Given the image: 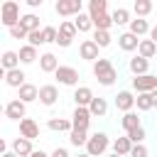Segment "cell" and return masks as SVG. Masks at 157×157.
Segmentation results:
<instances>
[{
    "instance_id": "cell-1",
    "label": "cell",
    "mask_w": 157,
    "mask_h": 157,
    "mask_svg": "<svg viewBox=\"0 0 157 157\" xmlns=\"http://www.w3.org/2000/svg\"><path fill=\"white\" fill-rule=\"evenodd\" d=\"M93 76L98 78L101 86H113L115 78H118V71H115L110 59H96L93 61Z\"/></svg>"
},
{
    "instance_id": "cell-2",
    "label": "cell",
    "mask_w": 157,
    "mask_h": 157,
    "mask_svg": "<svg viewBox=\"0 0 157 157\" xmlns=\"http://www.w3.org/2000/svg\"><path fill=\"white\" fill-rule=\"evenodd\" d=\"M108 145H110V142H108V135H105V132H93L83 147H86V152H88L91 157H101V155H105Z\"/></svg>"
},
{
    "instance_id": "cell-3",
    "label": "cell",
    "mask_w": 157,
    "mask_h": 157,
    "mask_svg": "<svg viewBox=\"0 0 157 157\" xmlns=\"http://www.w3.org/2000/svg\"><path fill=\"white\" fill-rule=\"evenodd\" d=\"M20 5L15 2V0H5L2 2V25L10 29V27H15L17 22H20Z\"/></svg>"
},
{
    "instance_id": "cell-4",
    "label": "cell",
    "mask_w": 157,
    "mask_h": 157,
    "mask_svg": "<svg viewBox=\"0 0 157 157\" xmlns=\"http://www.w3.org/2000/svg\"><path fill=\"white\" fill-rule=\"evenodd\" d=\"M81 7H83V0H56V5H54L56 15H61V17H76L81 12Z\"/></svg>"
},
{
    "instance_id": "cell-5",
    "label": "cell",
    "mask_w": 157,
    "mask_h": 157,
    "mask_svg": "<svg viewBox=\"0 0 157 157\" xmlns=\"http://www.w3.org/2000/svg\"><path fill=\"white\" fill-rule=\"evenodd\" d=\"M54 76H56V81H59L61 86H76V83H78V71H76L74 66H59V69L54 71Z\"/></svg>"
},
{
    "instance_id": "cell-6",
    "label": "cell",
    "mask_w": 157,
    "mask_h": 157,
    "mask_svg": "<svg viewBox=\"0 0 157 157\" xmlns=\"http://www.w3.org/2000/svg\"><path fill=\"white\" fill-rule=\"evenodd\" d=\"M132 88H135L137 93L155 91V88H157V76H152L150 71H147V74H140V76H135V78H132Z\"/></svg>"
},
{
    "instance_id": "cell-7",
    "label": "cell",
    "mask_w": 157,
    "mask_h": 157,
    "mask_svg": "<svg viewBox=\"0 0 157 157\" xmlns=\"http://www.w3.org/2000/svg\"><path fill=\"white\" fill-rule=\"evenodd\" d=\"M25 113H27V103L20 101V98H15L5 105V118H10V120H22Z\"/></svg>"
},
{
    "instance_id": "cell-8",
    "label": "cell",
    "mask_w": 157,
    "mask_h": 157,
    "mask_svg": "<svg viewBox=\"0 0 157 157\" xmlns=\"http://www.w3.org/2000/svg\"><path fill=\"white\" fill-rule=\"evenodd\" d=\"M91 110H88V105H76V110H74V115H71V123H74V128H81V130H88V123H91Z\"/></svg>"
},
{
    "instance_id": "cell-9",
    "label": "cell",
    "mask_w": 157,
    "mask_h": 157,
    "mask_svg": "<svg viewBox=\"0 0 157 157\" xmlns=\"http://www.w3.org/2000/svg\"><path fill=\"white\" fill-rule=\"evenodd\" d=\"M98 44H96V39H83L81 42V47H78V54H81V59H86V61H96L98 59Z\"/></svg>"
},
{
    "instance_id": "cell-10",
    "label": "cell",
    "mask_w": 157,
    "mask_h": 157,
    "mask_svg": "<svg viewBox=\"0 0 157 157\" xmlns=\"http://www.w3.org/2000/svg\"><path fill=\"white\" fill-rule=\"evenodd\" d=\"M59 98V88L54 83H47V86H39V103L42 105H54Z\"/></svg>"
},
{
    "instance_id": "cell-11",
    "label": "cell",
    "mask_w": 157,
    "mask_h": 157,
    "mask_svg": "<svg viewBox=\"0 0 157 157\" xmlns=\"http://www.w3.org/2000/svg\"><path fill=\"white\" fill-rule=\"evenodd\" d=\"M118 44H120V49H123V52H135V49L140 47V37H137V34H132V32L128 29V32H123V34L118 37Z\"/></svg>"
},
{
    "instance_id": "cell-12",
    "label": "cell",
    "mask_w": 157,
    "mask_h": 157,
    "mask_svg": "<svg viewBox=\"0 0 157 157\" xmlns=\"http://www.w3.org/2000/svg\"><path fill=\"white\" fill-rule=\"evenodd\" d=\"M17 98L25 101V103H32V101H39V88L34 83H22L17 88Z\"/></svg>"
},
{
    "instance_id": "cell-13",
    "label": "cell",
    "mask_w": 157,
    "mask_h": 157,
    "mask_svg": "<svg viewBox=\"0 0 157 157\" xmlns=\"http://www.w3.org/2000/svg\"><path fill=\"white\" fill-rule=\"evenodd\" d=\"M115 108H118L120 113L132 110V108H135V96H132L130 91H120V93L115 96Z\"/></svg>"
},
{
    "instance_id": "cell-14",
    "label": "cell",
    "mask_w": 157,
    "mask_h": 157,
    "mask_svg": "<svg viewBox=\"0 0 157 157\" xmlns=\"http://www.w3.org/2000/svg\"><path fill=\"white\" fill-rule=\"evenodd\" d=\"M12 150H15L20 157H29V155L34 152V147H32V140H29V137H25V135L15 137V142H12Z\"/></svg>"
},
{
    "instance_id": "cell-15",
    "label": "cell",
    "mask_w": 157,
    "mask_h": 157,
    "mask_svg": "<svg viewBox=\"0 0 157 157\" xmlns=\"http://www.w3.org/2000/svg\"><path fill=\"white\" fill-rule=\"evenodd\" d=\"M20 135L34 140V137H39V125H37L32 118H22V120H20Z\"/></svg>"
},
{
    "instance_id": "cell-16",
    "label": "cell",
    "mask_w": 157,
    "mask_h": 157,
    "mask_svg": "<svg viewBox=\"0 0 157 157\" xmlns=\"http://www.w3.org/2000/svg\"><path fill=\"white\" fill-rule=\"evenodd\" d=\"M39 69H42L44 74H54V71L59 69V61H56V56H54L52 52H44V54L39 56Z\"/></svg>"
},
{
    "instance_id": "cell-17",
    "label": "cell",
    "mask_w": 157,
    "mask_h": 157,
    "mask_svg": "<svg viewBox=\"0 0 157 157\" xmlns=\"http://www.w3.org/2000/svg\"><path fill=\"white\" fill-rule=\"evenodd\" d=\"M5 83L7 86H12V88H20L22 83H27L25 81V71L17 66V69H10V71H5Z\"/></svg>"
},
{
    "instance_id": "cell-18",
    "label": "cell",
    "mask_w": 157,
    "mask_h": 157,
    "mask_svg": "<svg viewBox=\"0 0 157 157\" xmlns=\"http://www.w3.org/2000/svg\"><path fill=\"white\" fill-rule=\"evenodd\" d=\"M93 98H96V96H93V91H91L88 86H78V88L74 91V101H76V105H88Z\"/></svg>"
},
{
    "instance_id": "cell-19",
    "label": "cell",
    "mask_w": 157,
    "mask_h": 157,
    "mask_svg": "<svg viewBox=\"0 0 157 157\" xmlns=\"http://www.w3.org/2000/svg\"><path fill=\"white\" fill-rule=\"evenodd\" d=\"M2 69L5 71H10V69H17L20 66V52H12V49H7V52H2Z\"/></svg>"
},
{
    "instance_id": "cell-20",
    "label": "cell",
    "mask_w": 157,
    "mask_h": 157,
    "mask_svg": "<svg viewBox=\"0 0 157 157\" xmlns=\"http://www.w3.org/2000/svg\"><path fill=\"white\" fill-rule=\"evenodd\" d=\"M147 69H150V59L147 56H135V59H130V71L135 74V76H140V74H147Z\"/></svg>"
},
{
    "instance_id": "cell-21",
    "label": "cell",
    "mask_w": 157,
    "mask_h": 157,
    "mask_svg": "<svg viewBox=\"0 0 157 157\" xmlns=\"http://www.w3.org/2000/svg\"><path fill=\"white\" fill-rule=\"evenodd\" d=\"M88 110H91V115L93 118H103L105 113H108V103H105V98H93L91 103H88Z\"/></svg>"
},
{
    "instance_id": "cell-22",
    "label": "cell",
    "mask_w": 157,
    "mask_h": 157,
    "mask_svg": "<svg viewBox=\"0 0 157 157\" xmlns=\"http://www.w3.org/2000/svg\"><path fill=\"white\" fill-rule=\"evenodd\" d=\"M47 128H49V130H54V132H71L74 123H71V120H66V118H52V120L47 123Z\"/></svg>"
},
{
    "instance_id": "cell-23",
    "label": "cell",
    "mask_w": 157,
    "mask_h": 157,
    "mask_svg": "<svg viewBox=\"0 0 157 157\" xmlns=\"http://www.w3.org/2000/svg\"><path fill=\"white\" fill-rule=\"evenodd\" d=\"M132 145H135V142H132L128 135H125V137H115V140H113V152H118V155H125V157H128V155H130V150H132Z\"/></svg>"
},
{
    "instance_id": "cell-24",
    "label": "cell",
    "mask_w": 157,
    "mask_h": 157,
    "mask_svg": "<svg viewBox=\"0 0 157 157\" xmlns=\"http://www.w3.org/2000/svg\"><path fill=\"white\" fill-rule=\"evenodd\" d=\"M137 52H140V56L152 59V56H157V42H155V39H140Z\"/></svg>"
},
{
    "instance_id": "cell-25",
    "label": "cell",
    "mask_w": 157,
    "mask_h": 157,
    "mask_svg": "<svg viewBox=\"0 0 157 157\" xmlns=\"http://www.w3.org/2000/svg\"><path fill=\"white\" fill-rule=\"evenodd\" d=\"M91 20H93V27H96V29H110V25H115V22H113V15H108V12L91 15Z\"/></svg>"
},
{
    "instance_id": "cell-26",
    "label": "cell",
    "mask_w": 157,
    "mask_h": 157,
    "mask_svg": "<svg viewBox=\"0 0 157 157\" xmlns=\"http://www.w3.org/2000/svg\"><path fill=\"white\" fill-rule=\"evenodd\" d=\"M130 32L137 34V37L150 34V25H147V20H145V17H135V20H130Z\"/></svg>"
},
{
    "instance_id": "cell-27",
    "label": "cell",
    "mask_w": 157,
    "mask_h": 157,
    "mask_svg": "<svg viewBox=\"0 0 157 157\" xmlns=\"http://www.w3.org/2000/svg\"><path fill=\"white\" fill-rule=\"evenodd\" d=\"M39 56H37V47L34 44H25V47H20V61L22 64H32V61H37Z\"/></svg>"
},
{
    "instance_id": "cell-28",
    "label": "cell",
    "mask_w": 157,
    "mask_h": 157,
    "mask_svg": "<svg viewBox=\"0 0 157 157\" xmlns=\"http://www.w3.org/2000/svg\"><path fill=\"white\" fill-rule=\"evenodd\" d=\"M135 105H137V110H150V108H155V101H152V91L137 93V98H135Z\"/></svg>"
},
{
    "instance_id": "cell-29",
    "label": "cell",
    "mask_w": 157,
    "mask_h": 157,
    "mask_svg": "<svg viewBox=\"0 0 157 157\" xmlns=\"http://www.w3.org/2000/svg\"><path fill=\"white\" fill-rule=\"evenodd\" d=\"M120 125L125 128V132H130V130H135V128L140 125V118H137V113H132V110H128V113H123V118H120Z\"/></svg>"
},
{
    "instance_id": "cell-30",
    "label": "cell",
    "mask_w": 157,
    "mask_h": 157,
    "mask_svg": "<svg viewBox=\"0 0 157 157\" xmlns=\"http://www.w3.org/2000/svg\"><path fill=\"white\" fill-rule=\"evenodd\" d=\"M69 140H71V145H74V147H81V145H86V142H88V132H86V130H81V128H71Z\"/></svg>"
},
{
    "instance_id": "cell-31",
    "label": "cell",
    "mask_w": 157,
    "mask_h": 157,
    "mask_svg": "<svg viewBox=\"0 0 157 157\" xmlns=\"http://www.w3.org/2000/svg\"><path fill=\"white\" fill-rule=\"evenodd\" d=\"M74 25H76V29H78V32H88V29L93 27V20H91V15H88V12H78V15H76V20H74Z\"/></svg>"
},
{
    "instance_id": "cell-32",
    "label": "cell",
    "mask_w": 157,
    "mask_h": 157,
    "mask_svg": "<svg viewBox=\"0 0 157 157\" xmlns=\"http://www.w3.org/2000/svg\"><path fill=\"white\" fill-rule=\"evenodd\" d=\"M20 25H22L25 29H29V32H32V29H39V17H37L34 12H27V15L20 17Z\"/></svg>"
},
{
    "instance_id": "cell-33",
    "label": "cell",
    "mask_w": 157,
    "mask_h": 157,
    "mask_svg": "<svg viewBox=\"0 0 157 157\" xmlns=\"http://www.w3.org/2000/svg\"><path fill=\"white\" fill-rule=\"evenodd\" d=\"M76 32H78V29H76L74 20H64V22L59 25V34H61V37H66V39H74V37H76Z\"/></svg>"
},
{
    "instance_id": "cell-34",
    "label": "cell",
    "mask_w": 157,
    "mask_h": 157,
    "mask_svg": "<svg viewBox=\"0 0 157 157\" xmlns=\"http://www.w3.org/2000/svg\"><path fill=\"white\" fill-rule=\"evenodd\" d=\"M132 10H135L137 17H147V15L152 12V0H135Z\"/></svg>"
},
{
    "instance_id": "cell-35",
    "label": "cell",
    "mask_w": 157,
    "mask_h": 157,
    "mask_svg": "<svg viewBox=\"0 0 157 157\" xmlns=\"http://www.w3.org/2000/svg\"><path fill=\"white\" fill-rule=\"evenodd\" d=\"M113 22H115V25H130V10L118 7V10L113 12Z\"/></svg>"
},
{
    "instance_id": "cell-36",
    "label": "cell",
    "mask_w": 157,
    "mask_h": 157,
    "mask_svg": "<svg viewBox=\"0 0 157 157\" xmlns=\"http://www.w3.org/2000/svg\"><path fill=\"white\" fill-rule=\"evenodd\" d=\"M93 39H96V44L103 49V47L110 44V32H108V29H96V32H93Z\"/></svg>"
},
{
    "instance_id": "cell-37",
    "label": "cell",
    "mask_w": 157,
    "mask_h": 157,
    "mask_svg": "<svg viewBox=\"0 0 157 157\" xmlns=\"http://www.w3.org/2000/svg\"><path fill=\"white\" fill-rule=\"evenodd\" d=\"M108 7V0H88V15H101L105 12Z\"/></svg>"
},
{
    "instance_id": "cell-38",
    "label": "cell",
    "mask_w": 157,
    "mask_h": 157,
    "mask_svg": "<svg viewBox=\"0 0 157 157\" xmlns=\"http://www.w3.org/2000/svg\"><path fill=\"white\" fill-rule=\"evenodd\" d=\"M27 39H29V44H34V47L47 44V39H44V32H42V29H32V32L27 34Z\"/></svg>"
},
{
    "instance_id": "cell-39",
    "label": "cell",
    "mask_w": 157,
    "mask_h": 157,
    "mask_svg": "<svg viewBox=\"0 0 157 157\" xmlns=\"http://www.w3.org/2000/svg\"><path fill=\"white\" fill-rule=\"evenodd\" d=\"M7 32H10V37H12V39H27V34H29V29H25L20 22H17L15 27H10Z\"/></svg>"
},
{
    "instance_id": "cell-40",
    "label": "cell",
    "mask_w": 157,
    "mask_h": 157,
    "mask_svg": "<svg viewBox=\"0 0 157 157\" xmlns=\"http://www.w3.org/2000/svg\"><path fill=\"white\" fill-rule=\"evenodd\" d=\"M42 32H44L47 44H49V42H54V44H56V37H59V29H56V27H42Z\"/></svg>"
},
{
    "instance_id": "cell-41",
    "label": "cell",
    "mask_w": 157,
    "mask_h": 157,
    "mask_svg": "<svg viewBox=\"0 0 157 157\" xmlns=\"http://www.w3.org/2000/svg\"><path fill=\"white\" fill-rule=\"evenodd\" d=\"M128 137H130L132 142H142V140H145V128H142V125H137L135 130H130V132H128Z\"/></svg>"
},
{
    "instance_id": "cell-42",
    "label": "cell",
    "mask_w": 157,
    "mask_h": 157,
    "mask_svg": "<svg viewBox=\"0 0 157 157\" xmlns=\"http://www.w3.org/2000/svg\"><path fill=\"white\" fill-rule=\"evenodd\" d=\"M128 157H147V147L142 145V142H135L132 145V150H130V155Z\"/></svg>"
},
{
    "instance_id": "cell-43",
    "label": "cell",
    "mask_w": 157,
    "mask_h": 157,
    "mask_svg": "<svg viewBox=\"0 0 157 157\" xmlns=\"http://www.w3.org/2000/svg\"><path fill=\"white\" fill-rule=\"evenodd\" d=\"M49 157H69V152H66L64 147H56V150H54V152H52Z\"/></svg>"
},
{
    "instance_id": "cell-44",
    "label": "cell",
    "mask_w": 157,
    "mask_h": 157,
    "mask_svg": "<svg viewBox=\"0 0 157 157\" xmlns=\"http://www.w3.org/2000/svg\"><path fill=\"white\" fill-rule=\"evenodd\" d=\"M56 44H59V47H71V39H66V37L59 34V37H56Z\"/></svg>"
},
{
    "instance_id": "cell-45",
    "label": "cell",
    "mask_w": 157,
    "mask_h": 157,
    "mask_svg": "<svg viewBox=\"0 0 157 157\" xmlns=\"http://www.w3.org/2000/svg\"><path fill=\"white\" fill-rule=\"evenodd\" d=\"M25 2H27V5H29V7H39V5H42V2H44V0H25Z\"/></svg>"
},
{
    "instance_id": "cell-46",
    "label": "cell",
    "mask_w": 157,
    "mask_h": 157,
    "mask_svg": "<svg viewBox=\"0 0 157 157\" xmlns=\"http://www.w3.org/2000/svg\"><path fill=\"white\" fill-rule=\"evenodd\" d=\"M29 157H49V155H47V152H42V150H34Z\"/></svg>"
},
{
    "instance_id": "cell-47",
    "label": "cell",
    "mask_w": 157,
    "mask_h": 157,
    "mask_svg": "<svg viewBox=\"0 0 157 157\" xmlns=\"http://www.w3.org/2000/svg\"><path fill=\"white\" fill-rule=\"evenodd\" d=\"M150 39H155V42H157V25L150 29Z\"/></svg>"
},
{
    "instance_id": "cell-48",
    "label": "cell",
    "mask_w": 157,
    "mask_h": 157,
    "mask_svg": "<svg viewBox=\"0 0 157 157\" xmlns=\"http://www.w3.org/2000/svg\"><path fill=\"white\" fill-rule=\"evenodd\" d=\"M2 157H20V155H17L15 150H12V152H7V150H5V152H2Z\"/></svg>"
},
{
    "instance_id": "cell-49",
    "label": "cell",
    "mask_w": 157,
    "mask_h": 157,
    "mask_svg": "<svg viewBox=\"0 0 157 157\" xmlns=\"http://www.w3.org/2000/svg\"><path fill=\"white\" fill-rule=\"evenodd\" d=\"M152 101H155V108H157V88L152 91Z\"/></svg>"
},
{
    "instance_id": "cell-50",
    "label": "cell",
    "mask_w": 157,
    "mask_h": 157,
    "mask_svg": "<svg viewBox=\"0 0 157 157\" xmlns=\"http://www.w3.org/2000/svg\"><path fill=\"white\" fill-rule=\"evenodd\" d=\"M108 157H125V155H118V152H113V155H108Z\"/></svg>"
},
{
    "instance_id": "cell-51",
    "label": "cell",
    "mask_w": 157,
    "mask_h": 157,
    "mask_svg": "<svg viewBox=\"0 0 157 157\" xmlns=\"http://www.w3.org/2000/svg\"><path fill=\"white\" fill-rule=\"evenodd\" d=\"M76 157H91V155H88V152H83V155H76Z\"/></svg>"
},
{
    "instance_id": "cell-52",
    "label": "cell",
    "mask_w": 157,
    "mask_h": 157,
    "mask_svg": "<svg viewBox=\"0 0 157 157\" xmlns=\"http://www.w3.org/2000/svg\"><path fill=\"white\" fill-rule=\"evenodd\" d=\"M15 2H20V0H15Z\"/></svg>"
}]
</instances>
